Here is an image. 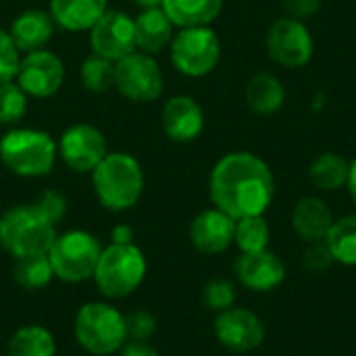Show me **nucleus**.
Instances as JSON below:
<instances>
[{
    "label": "nucleus",
    "mask_w": 356,
    "mask_h": 356,
    "mask_svg": "<svg viewBox=\"0 0 356 356\" xmlns=\"http://www.w3.org/2000/svg\"><path fill=\"white\" fill-rule=\"evenodd\" d=\"M209 192L215 209L238 221L263 215L271 207L275 181L263 159L250 152H232L213 167Z\"/></svg>",
    "instance_id": "f257e3e1"
},
{
    "label": "nucleus",
    "mask_w": 356,
    "mask_h": 356,
    "mask_svg": "<svg viewBox=\"0 0 356 356\" xmlns=\"http://www.w3.org/2000/svg\"><path fill=\"white\" fill-rule=\"evenodd\" d=\"M92 186L102 207L108 211H125L140 200L144 173L134 156L115 152L106 154L92 171Z\"/></svg>",
    "instance_id": "f03ea898"
},
{
    "label": "nucleus",
    "mask_w": 356,
    "mask_h": 356,
    "mask_svg": "<svg viewBox=\"0 0 356 356\" xmlns=\"http://www.w3.org/2000/svg\"><path fill=\"white\" fill-rule=\"evenodd\" d=\"M56 225L50 223L33 204L8 209L0 217V246L15 259L48 254L56 240Z\"/></svg>",
    "instance_id": "7ed1b4c3"
},
{
    "label": "nucleus",
    "mask_w": 356,
    "mask_h": 356,
    "mask_svg": "<svg viewBox=\"0 0 356 356\" xmlns=\"http://www.w3.org/2000/svg\"><path fill=\"white\" fill-rule=\"evenodd\" d=\"M54 140L40 129H13L0 140V161L21 177H40L52 171L56 161Z\"/></svg>",
    "instance_id": "20e7f679"
},
{
    "label": "nucleus",
    "mask_w": 356,
    "mask_h": 356,
    "mask_svg": "<svg viewBox=\"0 0 356 356\" xmlns=\"http://www.w3.org/2000/svg\"><path fill=\"white\" fill-rule=\"evenodd\" d=\"M146 275L144 252L134 244H111L100 252L94 282L106 298L129 296Z\"/></svg>",
    "instance_id": "39448f33"
},
{
    "label": "nucleus",
    "mask_w": 356,
    "mask_h": 356,
    "mask_svg": "<svg viewBox=\"0 0 356 356\" xmlns=\"http://www.w3.org/2000/svg\"><path fill=\"white\" fill-rule=\"evenodd\" d=\"M75 340L81 348L106 356L123 348L127 340L125 315L104 302H88L75 315Z\"/></svg>",
    "instance_id": "423d86ee"
},
{
    "label": "nucleus",
    "mask_w": 356,
    "mask_h": 356,
    "mask_svg": "<svg viewBox=\"0 0 356 356\" xmlns=\"http://www.w3.org/2000/svg\"><path fill=\"white\" fill-rule=\"evenodd\" d=\"M100 252V242L92 234L73 229L63 236H56L48 250V259L54 277L67 284H79L94 277Z\"/></svg>",
    "instance_id": "0eeeda50"
},
{
    "label": "nucleus",
    "mask_w": 356,
    "mask_h": 356,
    "mask_svg": "<svg viewBox=\"0 0 356 356\" xmlns=\"http://www.w3.org/2000/svg\"><path fill=\"white\" fill-rule=\"evenodd\" d=\"M221 56V44L209 27H184L171 40V60L179 73L202 77L211 73Z\"/></svg>",
    "instance_id": "6e6552de"
},
{
    "label": "nucleus",
    "mask_w": 356,
    "mask_h": 356,
    "mask_svg": "<svg viewBox=\"0 0 356 356\" xmlns=\"http://www.w3.org/2000/svg\"><path fill=\"white\" fill-rule=\"evenodd\" d=\"M115 86L134 102H150L163 94V73L144 52H131L115 63Z\"/></svg>",
    "instance_id": "1a4fd4ad"
},
{
    "label": "nucleus",
    "mask_w": 356,
    "mask_h": 356,
    "mask_svg": "<svg viewBox=\"0 0 356 356\" xmlns=\"http://www.w3.org/2000/svg\"><path fill=\"white\" fill-rule=\"evenodd\" d=\"M267 52L282 67H305L313 56V38L307 25L292 17H282L267 31Z\"/></svg>",
    "instance_id": "9d476101"
},
{
    "label": "nucleus",
    "mask_w": 356,
    "mask_h": 356,
    "mask_svg": "<svg viewBox=\"0 0 356 356\" xmlns=\"http://www.w3.org/2000/svg\"><path fill=\"white\" fill-rule=\"evenodd\" d=\"M90 44L94 54L113 63L136 52L134 19L119 10H104V15L90 29Z\"/></svg>",
    "instance_id": "9b49d317"
},
{
    "label": "nucleus",
    "mask_w": 356,
    "mask_h": 356,
    "mask_svg": "<svg viewBox=\"0 0 356 356\" xmlns=\"http://www.w3.org/2000/svg\"><path fill=\"white\" fill-rule=\"evenodd\" d=\"M63 60L48 50H33L21 58L17 69V83L21 90L35 98H48L63 86Z\"/></svg>",
    "instance_id": "f8f14e48"
},
{
    "label": "nucleus",
    "mask_w": 356,
    "mask_h": 356,
    "mask_svg": "<svg viewBox=\"0 0 356 356\" xmlns=\"http://www.w3.org/2000/svg\"><path fill=\"white\" fill-rule=\"evenodd\" d=\"M58 154L73 171L88 173L94 171L106 156V140L92 125H71L60 136Z\"/></svg>",
    "instance_id": "ddd939ff"
},
{
    "label": "nucleus",
    "mask_w": 356,
    "mask_h": 356,
    "mask_svg": "<svg viewBox=\"0 0 356 356\" xmlns=\"http://www.w3.org/2000/svg\"><path fill=\"white\" fill-rule=\"evenodd\" d=\"M215 336L221 346L234 353H250L265 342V325L252 311L232 307L219 313L215 321Z\"/></svg>",
    "instance_id": "4468645a"
},
{
    "label": "nucleus",
    "mask_w": 356,
    "mask_h": 356,
    "mask_svg": "<svg viewBox=\"0 0 356 356\" xmlns=\"http://www.w3.org/2000/svg\"><path fill=\"white\" fill-rule=\"evenodd\" d=\"M234 271L242 286L254 292H271L286 280V265L269 250L242 252L234 263Z\"/></svg>",
    "instance_id": "2eb2a0df"
},
{
    "label": "nucleus",
    "mask_w": 356,
    "mask_h": 356,
    "mask_svg": "<svg viewBox=\"0 0 356 356\" xmlns=\"http://www.w3.org/2000/svg\"><path fill=\"white\" fill-rule=\"evenodd\" d=\"M236 219L219 209L202 211L190 225V240L204 254H219L234 244Z\"/></svg>",
    "instance_id": "dca6fc26"
},
{
    "label": "nucleus",
    "mask_w": 356,
    "mask_h": 356,
    "mask_svg": "<svg viewBox=\"0 0 356 356\" xmlns=\"http://www.w3.org/2000/svg\"><path fill=\"white\" fill-rule=\"evenodd\" d=\"M161 125L173 142H192L202 134L204 115L200 104L190 96H173L161 113Z\"/></svg>",
    "instance_id": "f3484780"
},
{
    "label": "nucleus",
    "mask_w": 356,
    "mask_h": 356,
    "mask_svg": "<svg viewBox=\"0 0 356 356\" xmlns=\"http://www.w3.org/2000/svg\"><path fill=\"white\" fill-rule=\"evenodd\" d=\"M54 31V19L50 13L40 10V8H31L21 13L13 25L8 35L13 38L15 46L23 52H33V50H42Z\"/></svg>",
    "instance_id": "a211bd4d"
},
{
    "label": "nucleus",
    "mask_w": 356,
    "mask_h": 356,
    "mask_svg": "<svg viewBox=\"0 0 356 356\" xmlns=\"http://www.w3.org/2000/svg\"><path fill=\"white\" fill-rule=\"evenodd\" d=\"M334 225L330 207L315 196H305L292 211V227L307 242H323Z\"/></svg>",
    "instance_id": "6ab92c4d"
},
{
    "label": "nucleus",
    "mask_w": 356,
    "mask_h": 356,
    "mask_svg": "<svg viewBox=\"0 0 356 356\" xmlns=\"http://www.w3.org/2000/svg\"><path fill=\"white\" fill-rule=\"evenodd\" d=\"M136 48L144 54L161 52L173 40V23L163 8H144L134 21Z\"/></svg>",
    "instance_id": "aec40b11"
},
{
    "label": "nucleus",
    "mask_w": 356,
    "mask_h": 356,
    "mask_svg": "<svg viewBox=\"0 0 356 356\" xmlns=\"http://www.w3.org/2000/svg\"><path fill=\"white\" fill-rule=\"evenodd\" d=\"M104 10L106 0H50L52 19L69 31L92 29Z\"/></svg>",
    "instance_id": "412c9836"
},
{
    "label": "nucleus",
    "mask_w": 356,
    "mask_h": 356,
    "mask_svg": "<svg viewBox=\"0 0 356 356\" xmlns=\"http://www.w3.org/2000/svg\"><path fill=\"white\" fill-rule=\"evenodd\" d=\"M161 8L171 19V23L179 25L181 29L207 27L219 17L223 0H163Z\"/></svg>",
    "instance_id": "4be33fe9"
},
{
    "label": "nucleus",
    "mask_w": 356,
    "mask_h": 356,
    "mask_svg": "<svg viewBox=\"0 0 356 356\" xmlns=\"http://www.w3.org/2000/svg\"><path fill=\"white\" fill-rule=\"evenodd\" d=\"M246 104L257 115H273L282 108L286 92L282 81L271 73H257L246 86Z\"/></svg>",
    "instance_id": "5701e85b"
},
{
    "label": "nucleus",
    "mask_w": 356,
    "mask_h": 356,
    "mask_svg": "<svg viewBox=\"0 0 356 356\" xmlns=\"http://www.w3.org/2000/svg\"><path fill=\"white\" fill-rule=\"evenodd\" d=\"M54 336L42 325H25L17 330L8 342V356H54Z\"/></svg>",
    "instance_id": "b1692460"
},
{
    "label": "nucleus",
    "mask_w": 356,
    "mask_h": 356,
    "mask_svg": "<svg viewBox=\"0 0 356 356\" xmlns=\"http://www.w3.org/2000/svg\"><path fill=\"white\" fill-rule=\"evenodd\" d=\"M309 177L313 186L319 190H325V192L340 190L348 181V161L334 152L319 154L309 167Z\"/></svg>",
    "instance_id": "393cba45"
},
{
    "label": "nucleus",
    "mask_w": 356,
    "mask_h": 356,
    "mask_svg": "<svg viewBox=\"0 0 356 356\" xmlns=\"http://www.w3.org/2000/svg\"><path fill=\"white\" fill-rule=\"evenodd\" d=\"M334 261L346 267H356V215L342 217L334 221L332 229L325 236Z\"/></svg>",
    "instance_id": "a878e982"
},
{
    "label": "nucleus",
    "mask_w": 356,
    "mask_h": 356,
    "mask_svg": "<svg viewBox=\"0 0 356 356\" xmlns=\"http://www.w3.org/2000/svg\"><path fill=\"white\" fill-rule=\"evenodd\" d=\"M13 277L25 290H40V288L48 286L50 280L54 277L48 254H33V257L17 259Z\"/></svg>",
    "instance_id": "bb28decb"
},
{
    "label": "nucleus",
    "mask_w": 356,
    "mask_h": 356,
    "mask_svg": "<svg viewBox=\"0 0 356 356\" xmlns=\"http://www.w3.org/2000/svg\"><path fill=\"white\" fill-rule=\"evenodd\" d=\"M269 225L263 219V215H254V217H244L236 221V234H234V242L242 252H261L267 250L269 246Z\"/></svg>",
    "instance_id": "cd10ccee"
},
{
    "label": "nucleus",
    "mask_w": 356,
    "mask_h": 356,
    "mask_svg": "<svg viewBox=\"0 0 356 356\" xmlns=\"http://www.w3.org/2000/svg\"><path fill=\"white\" fill-rule=\"evenodd\" d=\"M79 77L83 88H88L90 92H106L111 86H115V63L104 56L92 54L81 63Z\"/></svg>",
    "instance_id": "c85d7f7f"
},
{
    "label": "nucleus",
    "mask_w": 356,
    "mask_h": 356,
    "mask_svg": "<svg viewBox=\"0 0 356 356\" xmlns=\"http://www.w3.org/2000/svg\"><path fill=\"white\" fill-rule=\"evenodd\" d=\"M27 111V94L19 83H0V123L10 125L23 119Z\"/></svg>",
    "instance_id": "c756f323"
},
{
    "label": "nucleus",
    "mask_w": 356,
    "mask_h": 356,
    "mask_svg": "<svg viewBox=\"0 0 356 356\" xmlns=\"http://www.w3.org/2000/svg\"><path fill=\"white\" fill-rule=\"evenodd\" d=\"M202 300L209 309L223 313L227 309L234 307L236 302V288L229 280L223 277H215L211 280L204 288H202Z\"/></svg>",
    "instance_id": "7c9ffc66"
},
{
    "label": "nucleus",
    "mask_w": 356,
    "mask_h": 356,
    "mask_svg": "<svg viewBox=\"0 0 356 356\" xmlns=\"http://www.w3.org/2000/svg\"><path fill=\"white\" fill-rule=\"evenodd\" d=\"M125 332L129 342H148L156 332V319L148 311H134L125 315Z\"/></svg>",
    "instance_id": "2f4dec72"
},
{
    "label": "nucleus",
    "mask_w": 356,
    "mask_h": 356,
    "mask_svg": "<svg viewBox=\"0 0 356 356\" xmlns=\"http://www.w3.org/2000/svg\"><path fill=\"white\" fill-rule=\"evenodd\" d=\"M19 63V48L15 46L8 31L0 29V83L13 81V77H17Z\"/></svg>",
    "instance_id": "473e14b6"
},
{
    "label": "nucleus",
    "mask_w": 356,
    "mask_h": 356,
    "mask_svg": "<svg viewBox=\"0 0 356 356\" xmlns=\"http://www.w3.org/2000/svg\"><path fill=\"white\" fill-rule=\"evenodd\" d=\"M33 207L50 221V223H60L63 217H65V211H67V198L56 192V190H44L40 194V198L33 202Z\"/></svg>",
    "instance_id": "72a5a7b5"
},
{
    "label": "nucleus",
    "mask_w": 356,
    "mask_h": 356,
    "mask_svg": "<svg viewBox=\"0 0 356 356\" xmlns=\"http://www.w3.org/2000/svg\"><path fill=\"white\" fill-rule=\"evenodd\" d=\"M334 263H336L334 261V254H332L330 246L325 244V240L323 242H311V246L302 254L305 269H309L313 273H321V271L330 269Z\"/></svg>",
    "instance_id": "f704fd0d"
},
{
    "label": "nucleus",
    "mask_w": 356,
    "mask_h": 356,
    "mask_svg": "<svg viewBox=\"0 0 356 356\" xmlns=\"http://www.w3.org/2000/svg\"><path fill=\"white\" fill-rule=\"evenodd\" d=\"M282 6L288 13V17L300 21V19L313 17L319 10L321 0H282Z\"/></svg>",
    "instance_id": "c9c22d12"
},
{
    "label": "nucleus",
    "mask_w": 356,
    "mask_h": 356,
    "mask_svg": "<svg viewBox=\"0 0 356 356\" xmlns=\"http://www.w3.org/2000/svg\"><path fill=\"white\" fill-rule=\"evenodd\" d=\"M121 356H159L148 342H127Z\"/></svg>",
    "instance_id": "e433bc0d"
},
{
    "label": "nucleus",
    "mask_w": 356,
    "mask_h": 356,
    "mask_svg": "<svg viewBox=\"0 0 356 356\" xmlns=\"http://www.w3.org/2000/svg\"><path fill=\"white\" fill-rule=\"evenodd\" d=\"M134 240V229L129 225H117L113 229V242L115 244H129Z\"/></svg>",
    "instance_id": "4c0bfd02"
},
{
    "label": "nucleus",
    "mask_w": 356,
    "mask_h": 356,
    "mask_svg": "<svg viewBox=\"0 0 356 356\" xmlns=\"http://www.w3.org/2000/svg\"><path fill=\"white\" fill-rule=\"evenodd\" d=\"M346 186H348V192H350V196H353L356 204V159L353 163H348V181H346Z\"/></svg>",
    "instance_id": "58836bf2"
},
{
    "label": "nucleus",
    "mask_w": 356,
    "mask_h": 356,
    "mask_svg": "<svg viewBox=\"0 0 356 356\" xmlns=\"http://www.w3.org/2000/svg\"><path fill=\"white\" fill-rule=\"evenodd\" d=\"M136 2L144 8H161L163 4V0H136Z\"/></svg>",
    "instance_id": "ea45409f"
}]
</instances>
